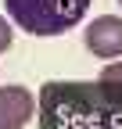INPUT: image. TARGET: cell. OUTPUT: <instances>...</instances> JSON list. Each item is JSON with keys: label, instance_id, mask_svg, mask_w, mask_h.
I'll return each instance as SVG.
<instances>
[{"label": "cell", "instance_id": "6da1fadb", "mask_svg": "<svg viewBox=\"0 0 122 129\" xmlns=\"http://www.w3.org/2000/svg\"><path fill=\"white\" fill-rule=\"evenodd\" d=\"M4 4L7 18L29 36H61L75 29L90 11V0H4Z\"/></svg>", "mask_w": 122, "mask_h": 129}, {"label": "cell", "instance_id": "7a4b0ae2", "mask_svg": "<svg viewBox=\"0 0 122 129\" xmlns=\"http://www.w3.org/2000/svg\"><path fill=\"white\" fill-rule=\"evenodd\" d=\"M83 43H86V50L94 57H104V61L122 57V18L118 14H97L86 25Z\"/></svg>", "mask_w": 122, "mask_h": 129}, {"label": "cell", "instance_id": "3957f363", "mask_svg": "<svg viewBox=\"0 0 122 129\" xmlns=\"http://www.w3.org/2000/svg\"><path fill=\"white\" fill-rule=\"evenodd\" d=\"M36 118V93L29 86H0V129H25Z\"/></svg>", "mask_w": 122, "mask_h": 129}, {"label": "cell", "instance_id": "277c9868", "mask_svg": "<svg viewBox=\"0 0 122 129\" xmlns=\"http://www.w3.org/2000/svg\"><path fill=\"white\" fill-rule=\"evenodd\" d=\"M101 93L108 97L111 104H122V57L108 61L101 72Z\"/></svg>", "mask_w": 122, "mask_h": 129}, {"label": "cell", "instance_id": "5b68a950", "mask_svg": "<svg viewBox=\"0 0 122 129\" xmlns=\"http://www.w3.org/2000/svg\"><path fill=\"white\" fill-rule=\"evenodd\" d=\"M11 43H14V29H11V22H7V14H0V54L11 50Z\"/></svg>", "mask_w": 122, "mask_h": 129}, {"label": "cell", "instance_id": "8992f818", "mask_svg": "<svg viewBox=\"0 0 122 129\" xmlns=\"http://www.w3.org/2000/svg\"><path fill=\"white\" fill-rule=\"evenodd\" d=\"M118 7H122V0H118Z\"/></svg>", "mask_w": 122, "mask_h": 129}]
</instances>
